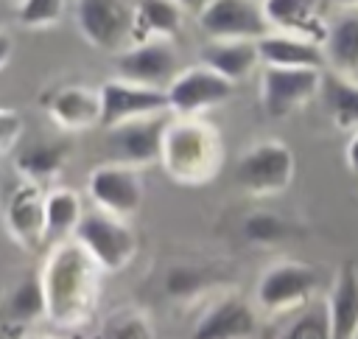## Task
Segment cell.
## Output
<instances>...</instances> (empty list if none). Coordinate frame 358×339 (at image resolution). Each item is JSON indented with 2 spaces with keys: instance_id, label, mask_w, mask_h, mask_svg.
I'll return each mask as SVG.
<instances>
[{
  "instance_id": "cell-1",
  "label": "cell",
  "mask_w": 358,
  "mask_h": 339,
  "mask_svg": "<svg viewBox=\"0 0 358 339\" xmlns=\"http://www.w3.org/2000/svg\"><path fill=\"white\" fill-rule=\"evenodd\" d=\"M101 275L98 261L76 238L53 241L42 269L48 319L64 331L87 325L101 303Z\"/></svg>"
},
{
  "instance_id": "cell-2",
  "label": "cell",
  "mask_w": 358,
  "mask_h": 339,
  "mask_svg": "<svg viewBox=\"0 0 358 339\" xmlns=\"http://www.w3.org/2000/svg\"><path fill=\"white\" fill-rule=\"evenodd\" d=\"M159 165L176 185H207L224 165V140L218 126L201 115H171L162 134Z\"/></svg>"
},
{
  "instance_id": "cell-3",
  "label": "cell",
  "mask_w": 358,
  "mask_h": 339,
  "mask_svg": "<svg viewBox=\"0 0 358 339\" xmlns=\"http://www.w3.org/2000/svg\"><path fill=\"white\" fill-rule=\"evenodd\" d=\"M73 20L84 42L103 53H120L137 42L134 6L123 0H76Z\"/></svg>"
},
{
  "instance_id": "cell-4",
  "label": "cell",
  "mask_w": 358,
  "mask_h": 339,
  "mask_svg": "<svg viewBox=\"0 0 358 339\" xmlns=\"http://www.w3.org/2000/svg\"><path fill=\"white\" fill-rule=\"evenodd\" d=\"M126 221L129 219L95 207L81 216L73 238L98 261L103 272H120L137 255V235Z\"/></svg>"
},
{
  "instance_id": "cell-5",
  "label": "cell",
  "mask_w": 358,
  "mask_h": 339,
  "mask_svg": "<svg viewBox=\"0 0 358 339\" xmlns=\"http://www.w3.org/2000/svg\"><path fill=\"white\" fill-rule=\"evenodd\" d=\"M324 67L310 64H263L260 70V106L268 118L280 120L313 101L322 90Z\"/></svg>"
},
{
  "instance_id": "cell-6",
  "label": "cell",
  "mask_w": 358,
  "mask_h": 339,
  "mask_svg": "<svg viewBox=\"0 0 358 339\" xmlns=\"http://www.w3.org/2000/svg\"><path fill=\"white\" fill-rule=\"evenodd\" d=\"M294 151L280 140H260L249 146L235 168V182L249 196H277L294 182Z\"/></svg>"
},
{
  "instance_id": "cell-7",
  "label": "cell",
  "mask_w": 358,
  "mask_h": 339,
  "mask_svg": "<svg viewBox=\"0 0 358 339\" xmlns=\"http://www.w3.org/2000/svg\"><path fill=\"white\" fill-rule=\"evenodd\" d=\"M165 95L171 115H204L235 95V81L199 62L196 67L179 70L165 87Z\"/></svg>"
},
{
  "instance_id": "cell-8",
  "label": "cell",
  "mask_w": 358,
  "mask_h": 339,
  "mask_svg": "<svg viewBox=\"0 0 358 339\" xmlns=\"http://www.w3.org/2000/svg\"><path fill=\"white\" fill-rule=\"evenodd\" d=\"M87 196L92 199L95 207L131 219L140 213L143 199H145V185L140 179V171L129 162L112 160L103 165H95L87 177Z\"/></svg>"
},
{
  "instance_id": "cell-9",
  "label": "cell",
  "mask_w": 358,
  "mask_h": 339,
  "mask_svg": "<svg viewBox=\"0 0 358 339\" xmlns=\"http://www.w3.org/2000/svg\"><path fill=\"white\" fill-rule=\"evenodd\" d=\"M316 283L319 277L308 263L277 261L257 280V289H255L257 308L268 314H288V311L305 308Z\"/></svg>"
},
{
  "instance_id": "cell-10",
  "label": "cell",
  "mask_w": 358,
  "mask_h": 339,
  "mask_svg": "<svg viewBox=\"0 0 358 339\" xmlns=\"http://www.w3.org/2000/svg\"><path fill=\"white\" fill-rule=\"evenodd\" d=\"M168 118H171V112H157V115H143V118H131V120L109 126L106 143H109V151L115 154V160L129 162L134 168L159 162Z\"/></svg>"
},
{
  "instance_id": "cell-11",
  "label": "cell",
  "mask_w": 358,
  "mask_h": 339,
  "mask_svg": "<svg viewBox=\"0 0 358 339\" xmlns=\"http://www.w3.org/2000/svg\"><path fill=\"white\" fill-rule=\"evenodd\" d=\"M6 233L14 244L34 252L48 241V221H45V191L39 182L22 179L8 191L6 199Z\"/></svg>"
},
{
  "instance_id": "cell-12",
  "label": "cell",
  "mask_w": 358,
  "mask_h": 339,
  "mask_svg": "<svg viewBox=\"0 0 358 339\" xmlns=\"http://www.w3.org/2000/svg\"><path fill=\"white\" fill-rule=\"evenodd\" d=\"M196 17L210 39H260L271 31L260 0H210Z\"/></svg>"
},
{
  "instance_id": "cell-13",
  "label": "cell",
  "mask_w": 358,
  "mask_h": 339,
  "mask_svg": "<svg viewBox=\"0 0 358 339\" xmlns=\"http://www.w3.org/2000/svg\"><path fill=\"white\" fill-rule=\"evenodd\" d=\"M115 70L120 78L165 90L173 81V76L179 73V56H176L171 39L154 36V39H143V42H134L126 50H120L115 59Z\"/></svg>"
},
{
  "instance_id": "cell-14",
  "label": "cell",
  "mask_w": 358,
  "mask_h": 339,
  "mask_svg": "<svg viewBox=\"0 0 358 339\" xmlns=\"http://www.w3.org/2000/svg\"><path fill=\"white\" fill-rule=\"evenodd\" d=\"M98 90H101V126L103 129L131 120V118L171 112L168 95L159 87H148V84H137V81L115 76L103 81Z\"/></svg>"
},
{
  "instance_id": "cell-15",
  "label": "cell",
  "mask_w": 358,
  "mask_h": 339,
  "mask_svg": "<svg viewBox=\"0 0 358 339\" xmlns=\"http://www.w3.org/2000/svg\"><path fill=\"white\" fill-rule=\"evenodd\" d=\"M48 118L64 132H87L101 126V90L87 84H67L53 90L48 101Z\"/></svg>"
},
{
  "instance_id": "cell-16",
  "label": "cell",
  "mask_w": 358,
  "mask_h": 339,
  "mask_svg": "<svg viewBox=\"0 0 358 339\" xmlns=\"http://www.w3.org/2000/svg\"><path fill=\"white\" fill-rule=\"evenodd\" d=\"M257 333V314L241 297L215 300L193 328L196 339H246Z\"/></svg>"
},
{
  "instance_id": "cell-17",
  "label": "cell",
  "mask_w": 358,
  "mask_h": 339,
  "mask_svg": "<svg viewBox=\"0 0 358 339\" xmlns=\"http://www.w3.org/2000/svg\"><path fill=\"white\" fill-rule=\"evenodd\" d=\"M330 339H355L358 336V266L344 261L336 269L330 294H327Z\"/></svg>"
},
{
  "instance_id": "cell-18",
  "label": "cell",
  "mask_w": 358,
  "mask_h": 339,
  "mask_svg": "<svg viewBox=\"0 0 358 339\" xmlns=\"http://www.w3.org/2000/svg\"><path fill=\"white\" fill-rule=\"evenodd\" d=\"M271 31H288L313 42L324 39L327 22L322 20V0H260Z\"/></svg>"
},
{
  "instance_id": "cell-19",
  "label": "cell",
  "mask_w": 358,
  "mask_h": 339,
  "mask_svg": "<svg viewBox=\"0 0 358 339\" xmlns=\"http://www.w3.org/2000/svg\"><path fill=\"white\" fill-rule=\"evenodd\" d=\"M322 50L327 70L358 78V6H350L327 22Z\"/></svg>"
},
{
  "instance_id": "cell-20",
  "label": "cell",
  "mask_w": 358,
  "mask_h": 339,
  "mask_svg": "<svg viewBox=\"0 0 358 339\" xmlns=\"http://www.w3.org/2000/svg\"><path fill=\"white\" fill-rule=\"evenodd\" d=\"M199 62L218 70L235 84L246 81L257 70V64H263L257 39H213L210 45L201 48Z\"/></svg>"
},
{
  "instance_id": "cell-21",
  "label": "cell",
  "mask_w": 358,
  "mask_h": 339,
  "mask_svg": "<svg viewBox=\"0 0 358 339\" xmlns=\"http://www.w3.org/2000/svg\"><path fill=\"white\" fill-rule=\"evenodd\" d=\"M257 50L263 64H310L324 67V50L322 42H313L299 34L288 31H268L257 39Z\"/></svg>"
},
{
  "instance_id": "cell-22",
  "label": "cell",
  "mask_w": 358,
  "mask_h": 339,
  "mask_svg": "<svg viewBox=\"0 0 358 339\" xmlns=\"http://www.w3.org/2000/svg\"><path fill=\"white\" fill-rule=\"evenodd\" d=\"M319 95H322V106L336 129H341V132L358 129V78L336 73V70H324Z\"/></svg>"
},
{
  "instance_id": "cell-23",
  "label": "cell",
  "mask_w": 358,
  "mask_h": 339,
  "mask_svg": "<svg viewBox=\"0 0 358 339\" xmlns=\"http://www.w3.org/2000/svg\"><path fill=\"white\" fill-rule=\"evenodd\" d=\"M185 8L176 0H137L134 3V36L143 39H173L182 31Z\"/></svg>"
},
{
  "instance_id": "cell-24",
  "label": "cell",
  "mask_w": 358,
  "mask_h": 339,
  "mask_svg": "<svg viewBox=\"0 0 358 339\" xmlns=\"http://www.w3.org/2000/svg\"><path fill=\"white\" fill-rule=\"evenodd\" d=\"M84 216L81 196L73 188H50L45 191V221H48V241L73 238L78 221Z\"/></svg>"
},
{
  "instance_id": "cell-25",
  "label": "cell",
  "mask_w": 358,
  "mask_h": 339,
  "mask_svg": "<svg viewBox=\"0 0 358 339\" xmlns=\"http://www.w3.org/2000/svg\"><path fill=\"white\" fill-rule=\"evenodd\" d=\"M8 317L20 325H31L42 317H48V297H45V283H42V275H28L22 277L11 297H8V305H6Z\"/></svg>"
},
{
  "instance_id": "cell-26",
  "label": "cell",
  "mask_w": 358,
  "mask_h": 339,
  "mask_svg": "<svg viewBox=\"0 0 358 339\" xmlns=\"http://www.w3.org/2000/svg\"><path fill=\"white\" fill-rule=\"evenodd\" d=\"M14 168L22 179H31V182H48L53 177L62 174L64 168V148L62 146H48V143H39V146H31L25 148L17 160H14Z\"/></svg>"
},
{
  "instance_id": "cell-27",
  "label": "cell",
  "mask_w": 358,
  "mask_h": 339,
  "mask_svg": "<svg viewBox=\"0 0 358 339\" xmlns=\"http://www.w3.org/2000/svg\"><path fill=\"white\" fill-rule=\"evenodd\" d=\"M101 336H106V339H151L154 325L137 308H120L101 325Z\"/></svg>"
},
{
  "instance_id": "cell-28",
  "label": "cell",
  "mask_w": 358,
  "mask_h": 339,
  "mask_svg": "<svg viewBox=\"0 0 358 339\" xmlns=\"http://www.w3.org/2000/svg\"><path fill=\"white\" fill-rule=\"evenodd\" d=\"M67 0H20L17 20L22 28H50L62 20Z\"/></svg>"
},
{
  "instance_id": "cell-29",
  "label": "cell",
  "mask_w": 358,
  "mask_h": 339,
  "mask_svg": "<svg viewBox=\"0 0 358 339\" xmlns=\"http://www.w3.org/2000/svg\"><path fill=\"white\" fill-rule=\"evenodd\" d=\"M285 339H324L330 336V317H327V305L324 308H310L302 311V317H296L288 331L282 333Z\"/></svg>"
},
{
  "instance_id": "cell-30",
  "label": "cell",
  "mask_w": 358,
  "mask_h": 339,
  "mask_svg": "<svg viewBox=\"0 0 358 339\" xmlns=\"http://www.w3.org/2000/svg\"><path fill=\"white\" fill-rule=\"evenodd\" d=\"M282 233H285V221L266 210H257L243 221V235L252 244H274L277 238H282Z\"/></svg>"
},
{
  "instance_id": "cell-31",
  "label": "cell",
  "mask_w": 358,
  "mask_h": 339,
  "mask_svg": "<svg viewBox=\"0 0 358 339\" xmlns=\"http://www.w3.org/2000/svg\"><path fill=\"white\" fill-rule=\"evenodd\" d=\"M201 289V275L196 269H187V266H176L171 269V275L165 277V291L176 300H190L196 297Z\"/></svg>"
},
{
  "instance_id": "cell-32",
  "label": "cell",
  "mask_w": 358,
  "mask_h": 339,
  "mask_svg": "<svg viewBox=\"0 0 358 339\" xmlns=\"http://www.w3.org/2000/svg\"><path fill=\"white\" fill-rule=\"evenodd\" d=\"M22 115L17 109H8V106H0V154L11 151L17 146V140L22 137Z\"/></svg>"
},
{
  "instance_id": "cell-33",
  "label": "cell",
  "mask_w": 358,
  "mask_h": 339,
  "mask_svg": "<svg viewBox=\"0 0 358 339\" xmlns=\"http://www.w3.org/2000/svg\"><path fill=\"white\" fill-rule=\"evenodd\" d=\"M344 162H347V168L358 177V129L350 134V140H347V146H344Z\"/></svg>"
},
{
  "instance_id": "cell-34",
  "label": "cell",
  "mask_w": 358,
  "mask_h": 339,
  "mask_svg": "<svg viewBox=\"0 0 358 339\" xmlns=\"http://www.w3.org/2000/svg\"><path fill=\"white\" fill-rule=\"evenodd\" d=\"M11 53H14V42H11V36L6 31H0V70L8 64Z\"/></svg>"
},
{
  "instance_id": "cell-35",
  "label": "cell",
  "mask_w": 358,
  "mask_h": 339,
  "mask_svg": "<svg viewBox=\"0 0 358 339\" xmlns=\"http://www.w3.org/2000/svg\"><path fill=\"white\" fill-rule=\"evenodd\" d=\"M176 3H179L185 11H193V14H199V11H201V8H204L210 0H176Z\"/></svg>"
},
{
  "instance_id": "cell-36",
  "label": "cell",
  "mask_w": 358,
  "mask_h": 339,
  "mask_svg": "<svg viewBox=\"0 0 358 339\" xmlns=\"http://www.w3.org/2000/svg\"><path fill=\"white\" fill-rule=\"evenodd\" d=\"M338 3H341V6H347V8H350V6H358V0H338Z\"/></svg>"
}]
</instances>
